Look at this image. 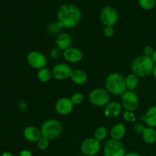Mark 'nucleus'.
<instances>
[{
    "mask_svg": "<svg viewBox=\"0 0 156 156\" xmlns=\"http://www.w3.org/2000/svg\"><path fill=\"white\" fill-rule=\"evenodd\" d=\"M78 156H86V155H83V154H82V155H78Z\"/></svg>",
    "mask_w": 156,
    "mask_h": 156,
    "instance_id": "nucleus-38",
    "label": "nucleus"
},
{
    "mask_svg": "<svg viewBox=\"0 0 156 156\" xmlns=\"http://www.w3.org/2000/svg\"><path fill=\"white\" fill-rule=\"evenodd\" d=\"M145 129H146V126L141 122H136L133 126V129L136 134H141L142 135Z\"/></svg>",
    "mask_w": 156,
    "mask_h": 156,
    "instance_id": "nucleus-29",
    "label": "nucleus"
},
{
    "mask_svg": "<svg viewBox=\"0 0 156 156\" xmlns=\"http://www.w3.org/2000/svg\"><path fill=\"white\" fill-rule=\"evenodd\" d=\"M62 56L66 62L73 64L78 63L83 59V53L82 50L74 47H71L62 51Z\"/></svg>",
    "mask_w": 156,
    "mask_h": 156,
    "instance_id": "nucleus-13",
    "label": "nucleus"
},
{
    "mask_svg": "<svg viewBox=\"0 0 156 156\" xmlns=\"http://www.w3.org/2000/svg\"><path fill=\"white\" fill-rule=\"evenodd\" d=\"M151 58H152V61L154 62V63L156 65V49H155V50H154V53H153V54H152V57Z\"/></svg>",
    "mask_w": 156,
    "mask_h": 156,
    "instance_id": "nucleus-35",
    "label": "nucleus"
},
{
    "mask_svg": "<svg viewBox=\"0 0 156 156\" xmlns=\"http://www.w3.org/2000/svg\"><path fill=\"white\" fill-rule=\"evenodd\" d=\"M19 156H33V154L29 149H23L19 152Z\"/></svg>",
    "mask_w": 156,
    "mask_h": 156,
    "instance_id": "nucleus-33",
    "label": "nucleus"
},
{
    "mask_svg": "<svg viewBox=\"0 0 156 156\" xmlns=\"http://www.w3.org/2000/svg\"><path fill=\"white\" fill-rule=\"evenodd\" d=\"M70 99H71V101L73 102L74 106L75 105H80L83 103L84 100H85V96L82 93L76 92L71 96Z\"/></svg>",
    "mask_w": 156,
    "mask_h": 156,
    "instance_id": "nucleus-25",
    "label": "nucleus"
},
{
    "mask_svg": "<svg viewBox=\"0 0 156 156\" xmlns=\"http://www.w3.org/2000/svg\"><path fill=\"white\" fill-rule=\"evenodd\" d=\"M140 99L133 91H126L121 95V105L125 111H134L138 108Z\"/></svg>",
    "mask_w": 156,
    "mask_h": 156,
    "instance_id": "nucleus-10",
    "label": "nucleus"
},
{
    "mask_svg": "<svg viewBox=\"0 0 156 156\" xmlns=\"http://www.w3.org/2000/svg\"><path fill=\"white\" fill-rule=\"evenodd\" d=\"M114 33H115V30H114V27H110V26H107V27H105V29H104V34L106 37H112L114 35Z\"/></svg>",
    "mask_w": 156,
    "mask_h": 156,
    "instance_id": "nucleus-32",
    "label": "nucleus"
},
{
    "mask_svg": "<svg viewBox=\"0 0 156 156\" xmlns=\"http://www.w3.org/2000/svg\"><path fill=\"white\" fill-rule=\"evenodd\" d=\"M88 100L94 106L103 108L111 102V94L105 88H97L90 91Z\"/></svg>",
    "mask_w": 156,
    "mask_h": 156,
    "instance_id": "nucleus-5",
    "label": "nucleus"
},
{
    "mask_svg": "<svg viewBox=\"0 0 156 156\" xmlns=\"http://www.w3.org/2000/svg\"><path fill=\"white\" fill-rule=\"evenodd\" d=\"M51 71L52 76L56 80L64 81L69 79L73 69L66 62H59L53 67Z\"/></svg>",
    "mask_w": 156,
    "mask_h": 156,
    "instance_id": "nucleus-11",
    "label": "nucleus"
},
{
    "mask_svg": "<svg viewBox=\"0 0 156 156\" xmlns=\"http://www.w3.org/2000/svg\"><path fill=\"white\" fill-rule=\"evenodd\" d=\"M101 149V143L94 137L85 139L81 144V151L86 156H95Z\"/></svg>",
    "mask_w": 156,
    "mask_h": 156,
    "instance_id": "nucleus-9",
    "label": "nucleus"
},
{
    "mask_svg": "<svg viewBox=\"0 0 156 156\" xmlns=\"http://www.w3.org/2000/svg\"><path fill=\"white\" fill-rule=\"evenodd\" d=\"M27 62L30 67L34 69L40 70L47 66L48 60L44 53L37 50H33L27 54Z\"/></svg>",
    "mask_w": 156,
    "mask_h": 156,
    "instance_id": "nucleus-8",
    "label": "nucleus"
},
{
    "mask_svg": "<svg viewBox=\"0 0 156 156\" xmlns=\"http://www.w3.org/2000/svg\"><path fill=\"white\" fill-rule=\"evenodd\" d=\"M123 119L127 123H136V116L133 111H125L123 113Z\"/></svg>",
    "mask_w": 156,
    "mask_h": 156,
    "instance_id": "nucleus-27",
    "label": "nucleus"
},
{
    "mask_svg": "<svg viewBox=\"0 0 156 156\" xmlns=\"http://www.w3.org/2000/svg\"><path fill=\"white\" fill-rule=\"evenodd\" d=\"M23 136L30 143H37L42 136V134L39 128L34 126H27L23 130Z\"/></svg>",
    "mask_w": 156,
    "mask_h": 156,
    "instance_id": "nucleus-16",
    "label": "nucleus"
},
{
    "mask_svg": "<svg viewBox=\"0 0 156 156\" xmlns=\"http://www.w3.org/2000/svg\"><path fill=\"white\" fill-rule=\"evenodd\" d=\"M154 48L150 45H147L143 48V55L145 56H147V57H152V54L154 53Z\"/></svg>",
    "mask_w": 156,
    "mask_h": 156,
    "instance_id": "nucleus-31",
    "label": "nucleus"
},
{
    "mask_svg": "<svg viewBox=\"0 0 156 156\" xmlns=\"http://www.w3.org/2000/svg\"><path fill=\"white\" fill-rule=\"evenodd\" d=\"M152 76H153L154 79H156V65H155V66H154L153 69H152Z\"/></svg>",
    "mask_w": 156,
    "mask_h": 156,
    "instance_id": "nucleus-36",
    "label": "nucleus"
},
{
    "mask_svg": "<svg viewBox=\"0 0 156 156\" xmlns=\"http://www.w3.org/2000/svg\"><path fill=\"white\" fill-rule=\"evenodd\" d=\"M50 57L53 59H57L62 55V51L57 47H53L50 51Z\"/></svg>",
    "mask_w": 156,
    "mask_h": 156,
    "instance_id": "nucleus-30",
    "label": "nucleus"
},
{
    "mask_svg": "<svg viewBox=\"0 0 156 156\" xmlns=\"http://www.w3.org/2000/svg\"><path fill=\"white\" fill-rule=\"evenodd\" d=\"M143 142L148 145H153L156 143V129L147 126L142 134Z\"/></svg>",
    "mask_w": 156,
    "mask_h": 156,
    "instance_id": "nucleus-20",
    "label": "nucleus"
},
{
    "mask_svg": "<svg viewBox=\"0 0 156 156\" xmlns=\"http://www.w3.org/2000/svg\"><path fill=\"white\" fill-rule=\"evenodd\" d=\"M74 109V105L71 99L66 97H62L56 101L55 104V110L62 116H67L71 114Z\"/></svg>",
    "mask_w": 156,
    "mask_h": 156,
    "instance_id": "nucleus-12",
    "label": "nucleus"
},
{
    "mask_svg": "<svg viewBox=\"0 0 156 156\" xmlns=\"http://www.w3.org/2000/svg\"><path fill=\"white\" fill-rule=\"evenodd\" d=\"M155 101H156V93H155Z\"/></svg>",
    "mask_w": 156,
    "mask_h": 156,
    "instance_id": "nucleus-39",
    "label": "nucleus"
},
{
    "mask_svg": "<svg viewBox=\"0 0 156 156\" xmlns=\"http://www.w3.org/2000/svg\"><path fill=\"white\" fill-rule=\"evenodd\" d=\"M52 77H53V76H52V71L50 69L47 68V67L38 70L37 74V78L38 81L42 82V83L48 82L51 79Z\"/></svg>",
    "mask_w": 156,
    "mask_h": 156,
    "instance_id": "nucleus-22",
    "label": "nucleus"
},
{
    "mask_svg": "<svg viewBox=\"0 0 156 156\" xmlns=\"http://www.w3.org/2000/svg\"><path fill=\"white\" fill-rule=\"evenodd\" d=\"M105 89L110 94L121 96L127 91L125 77L119 73H112L107 76L105 82Z\"/></svg>",
    "mask_w": 156,
    "mask_h": 156,
    "instance_id": "nucleus-2",
    "label": "nucleus"
},
{
    "mask_svg": "<svg viewBox=\"0 0 156 156\" xmlns=\"http://www.w3.org/2000/svg\"><path fill=\"white\" fill-rule=\"evenodd\" d=\"M142 121L144 122L146 126L149 127L156 128V105L150 107L146 114L141 117Z\"/></svg>",
    "mask_w": 156,
    "mask_h": 156,
    "instance_id": "nucleus-18",
    "label": "nucleus"
},
{
    "mask_svg": "<svg viewBox=\"0 0 156 156\" xmlns=\"http://www.w3.org/2000/svg\"><path fill=\"white\" fill-rule=\"evenodd\" d=\"M73 37L67 32H61L56 37V46L61 51L73 47Z\"/></svg>",
    "mask_w": 156,
    "mask_h": 156,
    "instance_id": "nucleus-15",
    "label": "nucleus"
},
{
    "mask_svg": "<svg viewBox=\"0 0 156 156\" xmlns=\"http://www.w3.org/2000/svg\"><path fill=\"white\" fill-rule=\"evenodd\" d=\"M69 79H71L73 83L82 85L86 83L87 80H88V76L83 70L76 69H73Z\"/></svg>",
    "mask_w": 156,
    "mask_h": 156,
    "instance_id": "nucleus-19",
    "label": "nucleus"
},
{
    "mask_svg": "<svg viewBox=\"0 0 156 156\" xmlns=\"http://www.w3.org/2000/svg\"><path fill=\"white\" fill-rule=\"evenodd\" d=\"M108 131L105 126H100L97 128V129L94 130V138L96 139L97 140H98L99 142L101 143L102 141L105 140L108 136Z\"/></svg>",
    "mask_w": 156,
    "mask_h": 156,
    "instance_id": "nucleus-23",
    "label": "nucleus"
},
{
    "mask_svg": "<svg viewBox=\"0 0 156 156\" xmlns=\"http://www.w3.org/2000/svg\"><path fill=\"white\" fill-rule=\"evenodd\" d=\"M56 17L62 28H74L82 19V12L75 5L66 3L59 6Z\"/></svg>",
    "mask_w": 156,
    "mask_h": 156,
    "instance_id": "nucleus-1",
    "label": "nucleus"
},
{
    "mask_svg": "<svg viewBox=\"0 0 156 156\" xmlns=\"http://www.w3.org/2000/svg\"><path fill=\"white\" fill-rule=\"evenodd\" d=\"M124 156H142L140 153L138 152H127V153L125 154Z\"/></svg>",
    "mask_w": 156,
    "mask_h": 156,
    "instance_id": "nucleus-34",
    "label": "nucleus"
},
{
    "mask_svg": "<svg viewBox=\"0 0 156 156\" xmlns=\"http://www.w3.org/2000/svg\"><path fill=\"white\" fill-rule=\"evenodd\" d=\"M40 129L42 136L48 139L50 141L60 136L62 133V125L56 119H48L41 124Z\"/></svg>",
    "mask_w": 156,
    "mask_h": 156,
    "instance_id": "nucleus-4",
    "label": "nucleus"
},
{
    "mask_svg": "<svg viewBox=\"0 0 156 156\" xmlns=\"http://www.w3.org/2000/svg\"><path fill=\"white\" fill-rule=\"evenodd\" d=\"M126 134V126L123 123H118L114 125L110 131L111 139L121 141Z\"/></svg>",
    "mask_w": 156,
    "mask_h": 156,
    "instance_id": "nucleus-17",
    "label": "nucleus"
},
{
    "mask_svg": "<svg viewBox=\"0 0 156 156\" xmlns=\"http://www.w3.org/2000/svg\"><path fill=\"white\" fill-rule=\"evenodd\" d=\"M100 21L105 27H114L119 19V14L117 9L111 5H106L101 9L99 15Z\"/></svg>",
    "mask_w": 156,
    "mask_h": 156,
    "instance_id": "nucleus-7",
    "label": "nucleus"
},
{
    "mask_svg": "<svg viewBox=\"0 0 156 156\" xmlns=\"http://www.w3.org/2000/svg\"><path fill=\"white\" fill-rule=\"evenodd\" d=\"M140 6L146 11L153 9L156 5V0H139Z\"/></svg>",
    "mask_w": 156,
    "mask_h": 156,
    "instance_id": "nucleus-24",
    "label": "nucleus"
},
{
    "mask_svg": "<svg viewBox=\"0 0 156 156\" xmlns=\"http://www.w3.org/2000/svg\"><path fill=\"white\" fill-rule=\"evenodd\" d=\"M1 156H13V155L10 152H4Z\"/></svg>",
    "mask_w": 156,
    "mask_h": 156,
    "instance_id": "nucleus-37",
    "label": "nucleus"
},
{
    "mask_svg": "<svg viewBox=\"0 0 156 156\" xmlns=\"http://www.w3.org/2000/svg\"><path fill=\"white\" fill-rule=\"evenodd\" d=\"M123 109L121 103L117 101H111L105 107L104 114L108 118H116L122 114Z\"/></svg>",
    "mask_w": 156,
    "mask_h": 156,
    "instance_id": "nucleus-14",
    "label": "nucleus"
},
{
    "mask_svg": "<svg viewBox=\"0 0 156 156\" xmlns=\"http://www.w3.org/2000/svg\"><path fill=\"white\" fill-rule=\"evenodd\" d=\"M103 154L104 156H124L126 149L121 141L111 138L104 144Z\"/></svg>",
    "mask_w": 156,
    "mask_h": 156,
    "instance_id": "nucleus-6",
    "label": "nucleus"
},
{
    "mask_svg": "<svg viewBox=\"0 0 156 156\" xmlns=\"http://www.w3.org/2000/svg\"><path fill=\"white\" fill-rule=\"evenodd\" d=\"M37 146L38 149L41 151H44L49 147L50 145V140L48 139L45 138L44 136H41L40 140L37 142Z\"/></svg>",
    "mask_w": 156,
    "mask_h": 156,
    "instance_id": "nucleus-28",
    "label": "nucleus"
},
{
    "mask_svg": "<svg viewBox=\"0 0 156 156\" xmlns=\"http://www.w3.org/2000/svg\"><path fill=\"white\" fill-rule=\"evenodd\" d=\"M126 85L128 91H134L140 84V78L134 73H130L126 78Z\"/></svg>",
    "mask_w": 156,
    "mask_h": 156,
    "instance_id": "nucleus-21",
    "label": "nucleus"
},
{
    "mask_svg": "<svg viewBox=\"0 0 156 156\" xmlns=\"http://www.w3.org/2000/svg\"><path fill=\"white\" fill-rule=\"evenodd\" d=\"M154 66L155 63L152 58L141 55L133 60L131 70L133 73L136 75L139 78H145L152 75Z\"/></svg>",
    "mask_w": 156,
    "mask_h": 156,
    "instance_id": "nucleus-3",
    "label": "nucleus"
},
{
    "mask_svg": "<svg viewBox=\"0 0 156 156\" xmlns=\"http://www.w3.org/2000/svg\"><path fill=\"white\" fill-rule=\"evenodd\" d=\"M61 29L62 27L59 24L58 22H53L50 23L48 26H47V31L50 34H59L61 33Z\"/></svg>",
    "mask_w": 156,
    "mask_h": 156,
    "instance_id": "nucleus-26",
    "label": "nucleus"
}]
</instances>
